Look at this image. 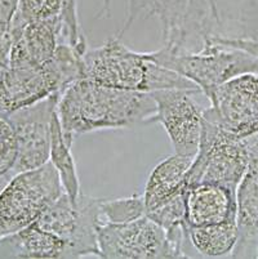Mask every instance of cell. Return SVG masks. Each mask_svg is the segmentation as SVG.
<instances>
[{"instance_id":"cell-2","label":"cell","mask_w":258,"mask_h":259,"mask_svg":"<svg viewBox=\"0 0 258 259\" xmlns=\"http://www.w3.org/2000/svg\"><path fill=\"white\" fill-rule=\"evenodd\" d=\"M83 79L122 91L153 93L162 89H199L190 80L159 65L150 53L125 47L120 37L87 49L83 54Z\"/></svg>"},{"instance_id":"cell-10","label":"cell","mask_w":258,"mask_h":259,"mask_svg":"<svg viewBox=\"0 0 258 259\" xmlns=\"http://www.w3.org/2000/svg\"><path fill=\"white\" fill-rule=\"evenodd\" d=\"M208 101L205 120L241 140L258 133V72L241 74L221 84Z\"/></svg>"},{"instance_id":"cell-16","label":"cell","mask_w":258,"mask_h":259,"mask_svg":"<svg viewBox=\"0 0 258 259\" xmlns=\"http://www.w3.org/2000/svg\"><path fill=\"white\" fill-rule=\"evenodd\" d=\"M0 258L68 259L65 242L36 223L0 239Z\"/></svg>"},{"instance_id":"cell-15","label":"cell","mask_w":258,"mask_h":259,"mask_svg":"<svg viewBox=\"0 0 258 259\" xmlns=\"http://www.w3.org/2000/svg\"><path fill=\"white\" fill-rule=\"evenodd\" d=\"M193 161L194 157L173 154L151 170L142 195L146 213L160 208L188 190V176Z\"/></svg>"},{"instance_id":"cell-19","label":"cell","mask_w":258,"mask_h":259,"mask_svg":"<svg viewBox=\"0 0 258 259\" xmlns=\"http://www.w3.org/2000/svg\"><path fill=\"white\" fill-rule=\"evenodd\" d=\"M49 161L58 173L65 194L70 199H77L82 194L77 164H75L74 156L71 154V146L66 142L65 136H63L62 126L57 115V108L53 115V120H52V143Z\"/></svg>"},{"instance_id":"cell-3","label":"cell","mask_w":258,"mask_h":259,"mask_svg":"<svg viewBox=\"0 0 258 259\" xmlns=\"http://www.w3.org/2000/svg\"><path fill=\"white\" fill-rule=\"evenodd\" d=\"M83 79V54L60 44L53 62L46 66L7 63L0 71V112L9 115L46 98L60 96Z\"/></svg>"},{"instance_id":"cell-13","label":"cell","mask_w":258,"mask_h":259,"mask_svg":"<svg viewBox=\"0 0 258 259\" xmlns=\"http://www.w3.org/2000/svg\"><path fill=\"white\" fill-rule=\"evenodd\" d=\"M245 141L249 164L236 190L238 240L230 256L258 259V133Z\"/></svg>"},{"instance_id":"cell-6","label":"cell","mask_w":258,"mask_h":259,"mask_svg":"<svg viewBox=\"0 0 258 259\" xmlns=\"http://www.w3.org/2000/svg\"><path fill=\"white\" fill-rule=\"evenodd\" d=\"M63 192L51 161L40 168L13 174L0 191V239L34 225Z\"/></svg>"},{"instance_id":"cell-5","label":"cell","mask_w":258,"mask_h":259,"mask_svg":"<svg viewBox=\"0 0 258 259\" xmlns=\"http://www.w3.org/2000/svg\"><path fill=\"white\" fill-rule=\"evenodd\" d=\"M155 62L177 72L198 87L205 97L221 84L247 72H258V58L235 47L208 40L195 52H176L163 46L150 52Z\"/></svg>"},{"instance_id":"cell-4","label":"cell","mask_w":258,"mask_h":259,"mask_svg":"<svg viewBox=\"0 0 258 259\" xmlns=\"http://www.w3.org/2000/svg\"><path fill=\"white\" fill-rule=\"evenodd\" d=\"M247 37H258V0H186L178 43L169 49L195 52L208 40Z\"/></svg>"},{"instance_id":"cell-9","label":"cell","mask_w":258,"mask_h":259,"mask_svg":"<svg viewBox=\"0 0 258 259\" xmlns=\"http://www.w3.org/2000/svg\"><path fill=\"white\" fill-rule=\"evenodd\" d=\"M101 200L83 194L72 200L63 192L35 223L65 242L68 259L99 256L98 228L103 223Z\"/></svg>"},{"instance_id":"cell-18","label":"cell","mask_w":258,"mask_h":259,"mask_svg":"<svg viewBox=\"0 0 258 259\" xmlns=\"http://www.w3.org/2000/svg\"><path fill=\"white\" fill-rule=\"evenodd\" d=\"M186 228L189 244L202 258L230 256L238 240L236 221Z\"/></svg>"},{"instance_id":"cell-24","label":"cell","mask_w":258,"mask_h":259,"mask_svg":"<svg viewBox=\"0 0 258 259\" xmlns=\"http://www.w3.org/2000/svg\"><path fill=\"white\" fill-rule=\"evenodd\" d=\"M214 41L218 43L226 44V46L235 47V48L241 49V51L248 52L249 54L254 56L258 58V37H247V39H231V40H225V39H216Z\"/></svg>"},{"instance_id":"cell-20","label":"cell","mask_w":258,"mask_h":259,"mask_svg":"<svg viewBox=\"0 0 258 259\" xmlns=\"http://www.w3.org/2000/svg\"><path fill=\"white\" fill-rule=\"evenodd\" d=\"M103 223H123L146 215V206L142 195L101 200Z\"/></svg>"},{"instance_id":"cell-17","label":"cell","mask_w":258,"mask_h":259,"mask_svg":"<svg viewBox=\"0 0 258 259\" xmlns=\"http://www.w3.org/2000/svg\"><path fill=\"white\" fill-rule=\"evenodd\" d=\"M113 0H102V11L99 16L108 17ZM125 21L123 29L128 30L139 18H155L160 29H173L183 17L186 0H124Z\"/></svg>"},{"instance_id":"cell-23","label":"cell","mask_w":258,"mask_h":259,"mask_svg":"<svg viewBox=\"0 0 258 259\" xmlns=\"http://www.w3.org/2000/svg\"><path fill=\"white\" fill-rule=\"evenodd\" d=\"M20 0H0V70L8 63L12 47V30Z\"/></svg>"},{"instance_id":"cell-22","label":"cell","mask_w":258,"mask_h":259,"mask_svg":"<svg viewBox=\"0 0 258 259\" xmlns=\"http://www.w3.org/2000/svg\"><path fill=\"white\" fill-rule=\"evenodd\" d=\"M17 159V137L11 117L0 112V177L12 173Z\"/></svg>"},{"instance_id":"cell-21","label":"cell","mask_w":258,"mask_h":259,"mask_svg":"<svg viewBox=\"0 0 258 259\" xmlns=\"http://www.w3.org/2000/svg\"><path fill=\"white\" fill-rule=\"evenodd\" d=\"M67 2L68 0H20L17 16L13 23H27L60 17Z\"/></svg>"},{"instance_id":"cell-25","label":"cell","mask_w":258,"mask_h":259,"mask_svg":"<svg viewBox=\"0 0 258 259\" xmlns=\"http://www.w3.org/2000/svg\"><path fill=\"white\" fill-rule=\"evenodd\" d=\"M0 71H2V70H0Z\"/></svg>"},{"instance_id":"cell-14","label":"cell","mask_w":258,"mask_h":259,"mask_svg":"<svg viewBox=\"0 0 258 259\" xmlns=\"http://www.w3.org/2000/svg\"><path fill=\"white\" fill-rule=\"evenodd\" d=\"M236 191L221 185L200 183L186 191V227H203L236 221Z\"/></svg>"},{"instance_id":"cell-1","label":"cell","mask_w":258,"mask_h":259,"mask_svg":"<svg viewBox=\"0 0 258 259\" xmlns=\"http://www.w3.org/2000/svg\"><path fill=\"white\" fill-rule=\"evenodd\" d=\"M155 112L151 93L108 88L87 79L68 85L57 102V115L71 147L80 134L153 124Z\"/></svg>"},{"instance_id":"cell-12","label":"cell","mask_w":258,"mask_h":259,"mask_svg":"<svg viewBox=\"0 0 258 259\" xmlns=\"http://www.w3.org/2000/svg\"><path fill=\"white\" fill-rule=\"evenodd\" d=\"M58 97L56 94L8 115L17 137V159L12 174L32 170L49 162L52 120Z\"/></svg>"},{"instance_id":"cell-11","label":"cell","mask_w":258,"mask_h":259,"mask_svg":"<svg viewBox=\"0 0 258 259\" xmlns=\"http://www.w3.org/2000/svg\"><path fill=\"white\" fill-rule=\"evenodd\" d=\"M200 89H162L151 93L156 105L153 122L167 132L174 154L195 157L202 140L204 111L196 96Z\"/></svg>"},{"instance_id":"cell-8","label":"cell","mask_w":258,"mask_h":259,"mask_svg":"<svg viewBox=\"0 0 258 259\" xmlns=\"http://www.w3.org/2000/svg\"><path fill=\"white\" fill-rule=\"evenodd\" d=\"M249 164L247 141L204 119L198 154L188 176V188L213 183L238 190Z\"/></svg>"},{"instance_id":"cell-7","label":"cell","mask_w":258,"mask_h":259,"mask_svg":"<svg viewBox=\"0 0 258 259\" xmlns=\"http://www.w3.org/2000/svg\"><path fill=\"white\" fill-rule=\"evenodd\" d=\"M186 245L170 237L148 215L123 223H102L98 228L99 258L103 259L190 258Z\"/></svg>"}]
</instances>
